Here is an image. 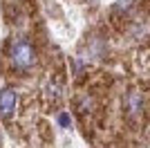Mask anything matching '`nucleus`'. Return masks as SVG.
<instances>
[{
  "instance_id": "f257e3e1",
  "label": "nucleus",
  "mask_w": 150,
  "mask_h": 148,
  "mask_svg": "<svg viewBox=\"0 0 150 148\" xmlns=\"http://www.w3.org/2000/svg\"><path fill=\"white\" fill-rule=\"evenodd\" d=\"M9 58H11V65L16 70H20V72L31 70L34 63H36L34 45H31L27 38H13L11 41V49H9Z\"/></svg>"
},
{
  "instance_id": "f03ea898",
  "label": "nucleus",
  "mask_w": 150,
  "mask_h": 148,
  "mask_svg": "<svg viewBox=\"0 0 150 148\" xmlns=\"http://www.w3.org/2000/svg\"><path fill=\"white\" fill-rule=\"evenodd\" d=\"M16 92H13V88H5L2 92H0V117L2 119H11V115L16 112Z\"/></svg>"
},
{
  "instance_id": "7ed1b4c3",
  "label": "nucleus",
  "mask_w": 150,
  "mask_h": 148,
  "mask_svg": "<svg viewBox=\"0 0 150 148\" xmlns=\"http://www.w3.org/2000/svg\"><path fill=\"white\" fill-rule=\"evenodd\" d=\"M125 108H128V115H130V117L141 115V108H144V99H141V94H139V92H130L128 99H125Z\"/></svg>"
},
{
  "instance_id": "20e7f679",
  "label": "nucleus",
  "mask_w": 150,
  "mask_h": 148,
  "mask_svg": "<svg viewBox=\"0 0 150 148\" xmlns=\"http://www.w3.org/2000/svg\"><path fill=\"white\" fill-rule=\"evenodd\" d=\"M58 121H61V126H69V123H72V119H69L67 115H61V117H58Z\"/></svg>"
}]
</instances>
